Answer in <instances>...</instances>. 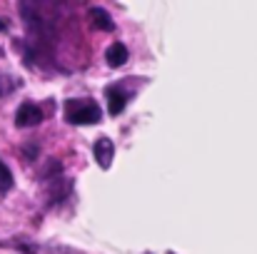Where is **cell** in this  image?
<instances>
[{"mask_svg":"<svg viewBox=\"0 0 257 254\" xmlns=\"http://www.w3.org/2000/svg\"><path fill=\"white\" fill-rule=\"evenodd\" d=\"M0 30H8V20L5 18H0Z\"/></svg>","mask_w":257,"mask_h":254,"instance_id":"9c48e42d","label":"cell"},{"mask_svg":"<svg viewBox=\"0 0 257 254\" xmlns=\"http://www.w3.org/2000/svg\"><path fill=\"white\" fill-rule=\"evenodd\" d=\"M90 20H92V25H95L97 30H112V28H115L110 13L102 10V8H90Z\"/></svg>","mask_w":257,"mask_h":254,"instance_id":"8992f818","label":"cell"},{"mask_svg":"<svg viewBox=\"0 0 257 254\" xmlns=\"http://www.w3.org/2000/svg\"><path fill=\"white\" fill-rule=\"evenodd\" d=\"M92 155H95V162L100 165L102 169L110 167L112 157H115V145L110 137H97L95 140V147H92Z\"/></svg>","mask_w":257,"mask_h":254,"instance_id":"3957f363","label":"cell"},{"mask_svg":"<svg viewBox=\"0 0 257 254\" xmlns=\"http://www.w3.org/2000/svg\"><path fill=\"white\" fill-rule=\"evenodd\" d=\"M10 187H13V172L5 167V162L0 160V189H3V192H8Z\"/></svg>","mask_w":257,"mask_h":254,"instance_id":"52a82bcc","label":"cell"},{"mask_svg":"<svg viewBox=\"0 0 257 254\" xmlns=\"http://www.w3.org/2000/svg\"><path fill=\"white\" fill-rule=\"evenodd\" d=\"M15 87H18V80H13V78H8V75H0V97L8 95V92H13Z\"/></svg>","mask_w":257,"mask_h":254,"instance_id":"ba28073f","label":"cell"},{"mask_svg":"<svg viewBox=\"0 0 257 254\" xmlns=\"http://www.w3.org/2000/svg\"><path fill=\"white\" fill-rule=\"evenodd\" d=\"M102 110L92 100H68L65 102V120L70 125H95L100 122Z\"/></svg>","mask_w":257,"mask_h":254,"instance_id":"6da1fadb","label":"cell"},{"mask_svg":"<svg viewBox=\"0 0 257 254\" xmlns=\"http://www.w3.org/2000/svg\"><path fill=\"white\" fill-rule=\"evenodd\" d=\"M43 122V110L35 102H23L15 112V125L18 127H35Z\"/></svg>","mask_w":257,"mask_h":254,"instance_id":"7a4b0ae2","label":"cell"},{"mask_svg":"<svg viewBox=\"0 0 257 254\" xmlns=\"http://www.w3.org/2000/svg\"><path fill=\"white\" fill-rule=\"evenodd\" d=\"M105 95H107V112H110L112 117L120 115V112L125 110V105H127V95H125L120 87H107Z\"/></svg>","mask_w":257,"mask_h":254,"instance_id":"5b68a950","label":"cell"},{"mask_svg":"<svg viewBox=\"0 0 257 254\" xmlns=\"http://www.w3.org/2000/svg\"><path fill=\"white\" fill-rule=\"evenodd\" d=\"M105 60H107L110 68H122V65L130 60V53H127V48H125L122 43H112V45L105 50Z\"/></svg>","mask_w":257,"mask_h":254,"instance_id":"277c9868","label":"cell"}]
</instances>
